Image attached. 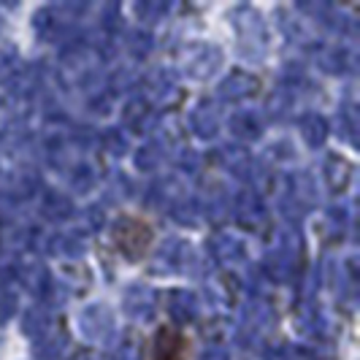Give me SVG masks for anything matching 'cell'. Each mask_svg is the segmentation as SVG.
<instances>
[{"instance_id": "cell-1", "label": "cell", "mask_w": 360, "mask_h": 360, "mask_svg": "<svg viewBox=\"0 0 360 360\" xmlns=\"http://www.w3.org/2000/svg\"><path fill=\"white\" fill-rule=\"evenodd\" d=\"M155 360H184V339L176 330H160L158 333Z\"/></svg>"}]
</instances>
